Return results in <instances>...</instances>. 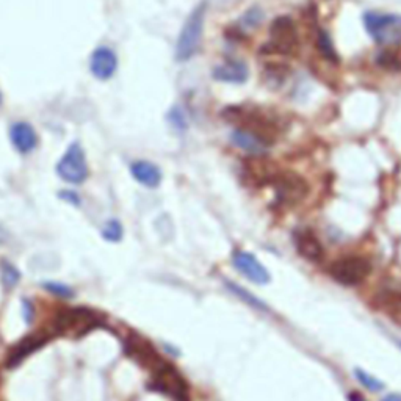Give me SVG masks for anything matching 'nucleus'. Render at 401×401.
<instances>
[{
    "label": "nucleus",
    "mask_w": 401,
    "mask_h": 401,
    "mask_svg": "<svg viewBox=\"0 0 401 401\" xmlns=\"http://www.w3.org/2000/svg\"><path fill=\"white\" fill-rule=\"evenodd\" d=\"M205 13L207 5L205 2H200L198 6L193 8V11L188 14V18L185 19L176 42V60L179 63L188 61L198 54L200 42H203Z\"/></svg>",
    "instance_id": "f257e3e1"
},
{
    "label": "nucleus",
    "mask_w": 401,
    "mask_h": 401,
    "mask_svg": "<svg viewBox=\"0 0 401 401\" xmlns=\"http://www.w3.org/2000/svg\"><path fill=\"white\" fill-rule=\"evenodd\" d=\"M364 24L375 42L381 46L401 44V16L392 13L367 11Z\"/></svg>",
    "instance_id": "f03ea898"
},
{
    "label": "nucleus",
    "mask_w": 401,
    "mask_h": 401,
    "mask_svg": "<svg viewBox=\"0 0 401 401\" xmlns=\"http://www.w3.org/2000/svg\"><path fill=\"white\" fill-rule=\"evenodd\" d=\"M56 174H59L64 182L78 185L88 179L90 168L87 157H85L83 148L78 143H73L66 152L63 154L60 162L56 163Z\"/></svg>",
    "instance_id": "7ed1b4c3"
},
{
    "label": "nucleus",
    "mask_w": 401,
    "mask_h": 401,
    "mask_svg": "<svg viewBox=\"0 0 401 401\" xmlns=\"http://www.w3.org/2000/svg\"><path fill=\"white\" fill-rule=\"evenodd\" d=\"M299 44L297 25L289 16L276 18L270 27V42L265 49L273 54L290 55L295 52Z\"/></svg>",
    "instance_id": "20e7f679"
},
{
    "label": "nucleus",
    "mask_w": 401,
    "mask_h": 401,
    "mask_svg": "<svg viewBox=\"0 0 401 401\" xmlns=\"http://www.w3.org/2000/svg\"><path fill=\"white\" fill-rule=\"evenodd\" d=\"M371 267L367 259L359 256H347L337 259L329 268L333 279L342 285H357L367 279Z\"/></svg>",
    "instance_id": "39448f33"
},
{
    "label": "nucleus",
    "mask_w": 401,
    "mask_h": 401,
    "mask_svg": "<svg viewBox=\"0 0 401 401\" xmlns=\"http://www.w3.org/2000/svg\"><path fill=\"white\" fill-rule=\"evenodd\" d=\"M154 390L162 392L176 401H188V388L185 379L179 375V371L164 362L154 371L152 385Z\"/></svg>",
    "instance_id": "423d86ee"
},
{
    "label": "nucleus",
    "mask_w": 401,
    "mask_h": 401,
    "mask_svg": "<svg viewBox=\"0 0 401 401\" xmlns=\"http://www.w3.org/2000/svg\"><path fill=\"white\" fill-rule=\"evenodd\" d=\"M273 182L277 203H281L282 205H295L301 203L309 193V185L297 173L276 174Z\"/></svg>",
    "instance_id": "0eeeda50"
},
{
    "label": "nucleus",
    "mask_w": 401,
    "mask_h": 401,
    "mask_svg": "<svg viewBox=\"0 0 401 401\" xmlns=\"http://www.w3.org/2000/svg\"><path fill=\"white\" fill-rule=\"evenodd\" d=\"M97 323L96 315L85 307H76V309L64 311L59 315L56 320V328L60 333H77L85 334L95 328Z\"/></svg>",
    "instance_id": "6e6552de"
},
{
    "label": "nucleus",
    "mask_w": 401,
    "mask_h": 401,
    "mask_svg": "<svg viewBox=\"0 0 401 401\" xmlns=\"http://www.w3.org/2000/svg\"><path fill=\"white\" fill-rule=\"evenodd\" d=\"M118 69V56L114 50L107 46H99L90 56V71L97 80H110L116 74Z\"/></svg>",
    "instance_id": "1a4fd4ad"
},
{
    "label": "nucleus",
    "mask_w": 401,
    "mask_h": 401,
    "mask_svg": "<svg viewBox=\"0 0 401 401\" xmlns=\"http://www.w3.org/2000/svg\"><path fill=\"white\" fill-rule=\"evenodd\" d=\"M232 262L235 268H237L243 276L248 277L249 281L261 285L270 282V273L267 268L251 253H246V251H235L232 256Z\"/></svg>",
    "instance_id": "9d476101"
},
{
    "label": "nucleus",
    "mask_w": 401,
    "mask_h": 401,
    "mask_svg": "<svg viewBox=\"0 0 401 401\" xmlns=\"http://www.w3.org/2000/svg\"><path fill=\"white\" fill-rule=\"evenodd\" d=\"M231 141L237 148L245 150V152L256 157L263 155L270 148V140L245 127L235 128V131L231 133Z\"/></svg>",
    "instance_id": "9b49d317"
},
{
    "label": "nucleus",
    "mask_w": 401,
    "mask_h": 401,
    "mask_svg": "<svg viewBox=\"0 0 401 401\" xmlns=\"http://www.w3.org/2000/svg\"><path fill=\"white\" fill-rule=\"evenodd\" d=\"M10 140L14 149L19 154H28L38 146V133L35 131L32 124L25 123V121H19L14 123L10 128Z\"/></svg>",
    "instance_id": "f8f14e48"
},
{
    "label": "nucleus",
    "mask_w": 401,
    "mask_h": 401,
    "mask_svg": "<svg viewBox=\"0 0 401 401\" xmlns=\"http://www.w3.org/2000/svg\"><path fill=\"white\" fill-rule=\"evenodd\" d=\"M127 353L131 357H133L135 361H138L141 365L155 371L157 369L163 365L164 362L160 359V356L155 353L154 348L149 345L146 340H143L140 337H133L127 342Z\"/></svg>",
    "instance_id": "ddd939ff"
},
{
    "label": "nucleus",
    "mask_w": 401,
    "mask_h": 401,
    "mask_svg": "<svg viewBox=\"0 0 401 401\" xmlns=\"http://www.w3.org/2000/svg\"><path fill=\"white\" fill-rule=\"evenodd\" d=\"M49 339L50 335L47 333H37L33 335H28V337H25L23 342H19L18 345L13 348L8 359H6V365H8V367H16L28 354L35 353V351L40 349L42 345H46Z\"/></svg>",
    "instance_id": "4468645a"
},
{
    "label": "nucleus",
    "mask_w": 401,
    "mask_h": 401,
    "mask_svg": "<svg viewBox=\"0 0 401 401\" xmlns=\"http://www.w3.org/2000/svg\"><path fill=\"white\" fill-rule=\"evenodd\" d=\"M213 78L225 83H243L248 80L249 71L243 61L227 60L213 69Z\"/></svg>",
    "instance_id": "2eb2a0df"
},
{
    "label": "nucleus",
    "mask_w": 401,
    "mask_h": 401,
    "mask_svg": "<svg viewBox=\"0 0 401 401\" xmlns=\"http://www.w3.org/2000/svg\"><path fill=\"white\" fill-rule=\"evenodd\" d=\"M131 173L135 181L148 188L159 187L162 182L160 168L148 160H137L131 164Z\"/></svg>",
    "instance_id": "dca6fc26"
},
{
    "label": "nucleus",
    "mask_w": 401,
    "mask_h": 401,
    "mask_svg": "<svg viewBox=\"0 0 401 401\" xmlns=\"http://www.w3.org/2000/svg\"><path fill=\"white\" fill-rule=\"evenodd\" d=\"M295 246L306 261L320 262L323 259V246L311 231H298L295 234Z\"/></svg>",
    "instance_id": "f3484780"
},
{
    "label": "nucleus",
    "mask_w": 401,
    "mask_h": 401,
    "mask_svg": "<svg viewBox=\"0 0 401 401\" xmlns=\"http://www.w3.org/2000/svg\"><path fill=\"white\" fill-rule=\"evenodd\" d=\"M317 44H318L320 54L323 55L328 61L339 63V55H337V52H335L334 42H333L331 37H329L328 32H325V30H320V32H318Z\"/></svg>",
    "instance_id": "a211bd4d"
},
{
    "label": "nucleus",
    "mask_w": 401,
    "mask_h": 401,
    "mask_svg": "<svg viewBox=\"0 0 401 401\" xmlns=\"http://www.w3.org/2000/svg\"><path fill=\"white\" fill-rule=\"evenodd\" d=\"M227 289L231 290L235 297H239L240 299L245 301L246 304H249L251 307H254V309H259V311H268L267 309V304L262 303V301L259 298H256L254 295H251V293L248 290H245L243 287H240V285L237 284H231V282H227Z\"/></svg>",
    "instance_id": "6ab92c4d"
},
{
    "label": "nucleus",
    "mask_w": 401,
    "mask_h": 401,
    "mask_svg": "<svg viewBox=\"0 0 401 401\" xmlns=\"http://www.w3.org/2000/svg\"><path fill=\"white\" fill-rule=\"evenodd\" d=\"M0 275H2V282L6 289H13L20 279L19 270L14 267L13 263L6 261H4L2 265H0Z\"/></svg>",
    "instance_id": "aec40b11"
},
{
    "label": "nucleus",
    "mask_w": 401,
    "mask_h": 401,
    "mask_svg": "<svg viewBox=\"0 0 401 401\" xmlns=\"http://www.w3.org/2000/svg\"><path fill=\"white\" fill-rule=\"evenodd\" d=\"M354 373H356V378L359 379V383L364 385V388H367V389L373 390V392H379V390L384 389V384L379 381L378 378L367 373V371H364L361 369H356Z\"/></svg>",
    "instance_id": "412c9836"
},
{
    "label": "nucleus",
    "mask_w": 401,
    "mask_h": 401,
    "mask_svg": "<svg viewBox=\"0 0 401 401\" xmlns=\"http://www.w3.org/2000/svg\"><path fill=\"white\" fill-rule=\"evenodd\" d=\"M102 237L105 240L113 241V243H116V241H119L121 239H123V226H121L119 221L110 220L109 223H107V226L104 227Z\"/></svg>",
    "instance_id": "4be33fe9"
},
{
    "label": "nucleus",
    "mask_w": 401,
    "mask_h": 401,
    "mask_svg": "<svg viewBox=\"0 0 401 401\" xmlns=\"http://www.w3.org/2000/svg\"><path fill=\"white\" fill-rule=\"evenodd\" d=\"M378 64L389 71H398L401 69V60L397 56V54L390 52V50H385L378 55Z\"/></svg>",
    "instance_id": "5701e85b"
},
{
    "label": "nucleus",
    "mask_w": 401,
    "mask_h": 401,
    "mask_svg": "<svg viewBox=\"0 0 401 401\" xmlns=\"http://www.w3.org/2000/svg\"><path fill=\"white\" fill-rule=\"evenodd\" d=\"M381 303L390 311L401 312V292L385 290L381 293Z\"/></svg>",
    "instance_id": "b1692460"
},
{
    "label": "nucleus",
    "mask_w": 401,
    "mask_h": 401,
    "mask_svg": "<svg viewBox=\"0 0 401 401\" xmlns=\"http://www.w3.org/2000/svg\"><path fill=\"white\" fill-rule=\"evenodd\" d=\"M168 119H169L171 126H173V127L176 128V131H179V132H185V131H187V128H188L187 118H185L184 112H182L181 109H179V107H174V109L169 112Z\"/></svg>",
    "instance_id": "393cba45"
},
{
    "label": "nucleus",
    "mask_w": 401,
    "mask_h": 401,
    "mask_svg": "<svg viewBox=\"0 0 401 401\" xmlns=\"http://www.w3.org/2000/svg\"><path fill=\"white\" fill-rule=\"evenodd\" d=\"M42 287H44L47 292L52 293L55 297H60V298H71L74 295L73 289H69L68 285L60 284V282H54V281H47L42 284Z\"/></svg>",
    "instance_id": "a878e982"
},
{
    "label": "nucleus",
    "mask_w": 401,
    "mask_h": 401,
    "mask_svg": "<svg viewBox=\"0 0 401 401\" xmlns=\"http://www.w3.org/2000/svg\"><path fill=\"white\" fill-rule=\"evenodd\" d=\"M262 19H263V13L261 8H251L245 13V16H243L241 19V23L245 24V27H257L261 23H262Z\"/></svg>",
    "instance_id": "bb28decb"
},
{
    "label": "nucleus",
    "mask_w": 401,
    "mask_h": 401,
    "mask_svg": "<svg viewBox=\"0 0 401 401\" xmlns=\"http://www.w3.org/2000/svg\"><path fill=\"white\" fill-rule=\"evenodd\" d=\"M60 198L64 199V200H68V203L74 204V205H78V203H80V199H78V196L76 195L74 191H61Z\"/></svg>",
    "instance_id": "cd10ccee"
},
{
    "label": "nucleus",
    "mask_w": 401,
    "mask_h": 401,
    "mask_svg": "<svg viewBox=\"0 0 401 401\" xmlns=\"http://www.w3.org/2000/svg\"><path fill=\"white\" fill-rule=\"evenodd\" d=\"M32 304L28 303V301H24V315H25V321L27 323H30L32 318H33V309H32Z\"/></svg>",
    "instance_id": "c85d7f7f"
},
{
    "label": "nucleus",
    "mask_w": 401,
    "mask_h": 401,
    "mask_svg": "<svg viewBox=\"0 0 401 401\" xmlns=\"http://www.w3.org/2000/svg\"><path fill=\"white\" fill-rule=\"evenodd\" d=\"M348 401H367L365 400L361 393H357V392H349L348 393Z\"/></svg>",
    "instance_id": "c756f323"
},
{
    "label": "nucleus",
    "mask_w": 401,
    "mask_h": 401,
    "mask_svg": "<svg viewBox=\"0 0 401 401\" xmlns=\"http://www.w3.org/2000/svg\"><path fill=\"white\" fill-rule=\"evenodd\" d=\"M383 401H401V395H398V393H390V395L384 397Z\"/></svg>",
    "instance_id": "7c9ffc66"
},
{
    "label": "nucleus",
    "mask_w": 401,
    "mask_h": 401,
    "mask_svg": "<svg viewBox=\"0 0 401 401\" xmlns=\"http://www.w3.org/2000/svg\"><path fill=\"white\" fill-rule=\"evenodd\" d=\"M4 241H5V234L2 229H0V243H4Z\"/></svg>",
    "instance_id": "2f4dec72"
},
{
    "label": "nucleus",
    "mask_w": 401,
    "mask_h": 401,
    "mask_svg": "<svg viewBox=\"0 0 401 401\" xmlns=\"http://www.w3.org/2000/svg\"><path fill=\"white\" fill-rule=\"evenodd\" d=\"M2 102H4V96H2V92H0V105H2Z\"/></svg>",
    "instance_id": "473e14b6"
},
{
    "label": "nucleus",
    "mask_w": 401,
    "mask_h": 401,
    "mask_svg": "<svg viewBox=\"0 0 401 401\" xmlns=\"http://www.w3.org/2000/svg\"><path fill=\"white\" fill-rule=\"evenodd\" d=\"M398 343H400V347H401V340H400V342H398Z\"/></svg>",
    "instance_id": "72a5a7b5"
}]
</instances>
